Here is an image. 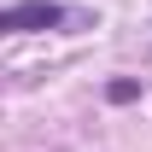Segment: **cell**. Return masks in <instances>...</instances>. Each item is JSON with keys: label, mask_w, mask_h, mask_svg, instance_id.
Returning <instances> with one entry per match:
<instances>
[{"label": "cell", "mask_w": 152, "mask_h": 152, "mask_svg": "<svg viewBox=\"0 0 152 152\" xmlns=\"http://www.w3.org/2000/svg\"><path fill=\"white\" fill-rule=\"evenodd\" d=\"M64 18L53 0H23V6H6L0 12V29L6 35H29V29H53V23Z\"/></svg>", "instance_id": "1"}]
</instances>
